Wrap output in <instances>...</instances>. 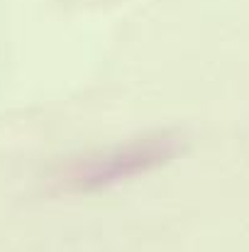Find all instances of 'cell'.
<instances>
[{"mask_svg":"<svg viewBox=\"0 0 249 252\" xmlns=\"http://www.w3.org/2000/svg\"><path fill=\"white\" fill-rule=\"evenodd\" d=\"M181 152H183L181 135L171 130L149 132V135L120 142L110 150H103L88 157L74 169L71 186L83 193L103 191V189L117 186L122 181L137 179L142 174L164 167L171 159H176Z\"/></svg>","mask_w":249,"mask_h":252,"instance_id":"obj_1","label":"cell"}]
</instances>
